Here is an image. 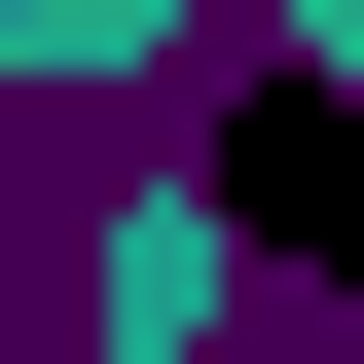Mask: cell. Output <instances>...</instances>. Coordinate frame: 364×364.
Returning a JSON list of instances; mask_svg holds the SVG:
<instances>
[{"label":"cell","instance_id":"cell-1","mask_svg":"<svg viewBox=\"0 0 364 364\" xmlns=\"http://www.w3.org/2000/svg\"><path fill=\"white\" fill-rule=\"evenodd\" d=\"M182 219H219V255H291V291H364V73H219Z\"/></svg>","mask_w":364,"mask_h":364}]
</instances>
